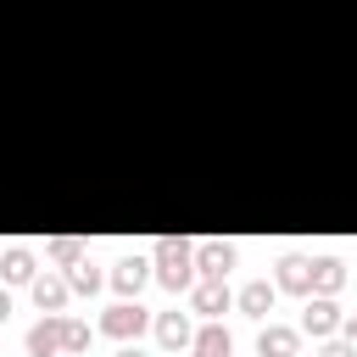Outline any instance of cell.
I'll list each match as a JSON object with an SVG mask.
<instances>
[{"label": "cell", "mask_w": 357, "mask_h": 357, "mask_svg": "<svg viewBox=\"0 0 357 357\" xmlns=\"http://www.w3.org/2000/svg\"><path fill=\"white\" fill-rule=\"evenodd\" d=\"M156 340H162L167 351H178V346H190V340H195V329H190V318H184V312H162V318H156Z\"/></svg>", "instance_id": "obj_15"}, {"label": "cell", "mask_w": 357, "mask_h": 357, "mask_svg": "<svg viewBox=\"0 0 357 357\" xmlns=\"http://www.w3.org/2000/svg\"><path fill=\"white\" fill-rule=\"evenodd\" d=\"M318 357H357V340H324Z\"/></svg>", "instance_id": "obj_19"}, {"label": "cell", "mask_w": 357, "mask_h": 357, "mask_svg": "<svg viewBox=\"0 0 357 357\" xmlns=\"http://www.w3.org/2000/svg\"><path fill=\"white\" fill-rule=\"evenodd\" d=\"M190 351H195V357H234V335H229V329L212 318V324H201V329H195Z\"/></svg>", "instance_id": "obj_10"}, {"label": "cell", "mask_w": 357, "mask_h": 357, "mask_svg": "<svg viewBox=\"0 0 357 357\" xmlns=\"http://www.w3.org/2000/svg\"><path fill=\"white\" fill-rule=\"evenodd\" d=\"M50 257H56V262H67V268H73V262H78V257H84V240H73V234H61V240H50Z\"/></svg>", "instance_id": "obj_18"}, {"label": "cell", "mask_w": 357, "mask_h": 357, "mask_svg": "<svg viewBox=\"0 0 357 357\" xmlns=\"http://www.w3.org/2000/svg\"><path fill=\"white\" fill-rule=\"evenodd\" d=\"M340 335H346V340H357V312H346V318H340Z\"/></svg>", "instance_id": "obj_20"}, {"label": "cell", "mask_w": 357, "mask_h": 357, "mask_svg": "<svg viewBox=\"0 0 357 357\" xmlns=\"http://www.w3.org/2000/svg\"><path fill=\"white\" fill-rule=\"evenodd\" d=\"M145 279H151V262H145V257H123V262L112 268V290H117V296H139Z\"/></svg>", "instance_id": "obj_11"}, {"label": "cell", "mask_w": 357, "mask_h": 357, "mask_svg": "<svg viewBox=\"0 0 357 357\" xmlns=\"http://www.w3.org/2000/svg\"><path fill=\"white\" fill-rule=\"evenodd\" d=\"M340 307H335V296H307V312H301V335H312V340H329L335 329H340Z\"/></svg>", "instance_id": "obj_3"}, {"label": "cell", "mask_w": 357, "mask_h": 357, "mask_svg": "<svg viewBox=\"0 0 357 357\" xmlns=\"http://www.w3.org/2000/svg\"><path fill=\"white\" fill-rule=\"evenodd\" d=\"M67 296H73L67 279H56V273H39V279H33V301H39V312H61Z\"/></svg>", "instance_id": "obj_13"}, {"label": "cell", "mask_w": 357, "mask_h": 357, "mask_svg": "<svg viewBox=\"0 0 357 357\" xmlns=\"http://www.w3.org/2000/svg\"><path fill=\"white\" fill-rule=\"evenodd\" d=\"M190 301H195V312H206V318H218V312H229V284L223 279H195L190 284Z\"/></svg>", "instance_id": "obj_9"}, {"label": "cell", "mask_w": 357, "mask_h": 357, "mask_svg": "<svg viewBox=\"0 0 357 357\" xmlns=\"http://www.w3.org/2000/svg\"><path fill=\"white\" fill-rule=\"evenodd\" d=\"M22 346H28V357H56V351H61V312H45V318L28 329Z\"/></svg>", "instance_id": "obj_5"}, {"label": "cell", "mask_w": 357, "mask_h": 357, "mask_svg": "<svg viewBox=\"0 0 357 357\" xmlns=\"http://www.w3.org/2000/svg\"><path fill=\"white\" fill-rule=\"evenodd\" d=\"M145 324H151V312H145L134 296H123L117 307H106V312H100V329H106L112 340H139V335H145Z\"/></svg>", "instance_id": "obj_2"}, {"label": "cell", "mask_w": 357, "mask_h": 357, "mask_svg": "<svg viewBox=\"0 0 357 357\" xmlns=\"http://www.w3.org/2000/svg\"><path fill=\"white\" fill-rule=\"evenodd\" d=\"M234 245L229 240H195V273L201 279H229V268H234Z\"/></svg>", "instance_id": "obj_4"}, {"label": "cell", "mask_w": 357, "mask_h": 357, "mask_svg": "<svg viewBox=\"0 0 357 357\" xmlns=\"http://www.w3.org/2000/svg\"><path fill=\"white\" fill-rule=\"evenodd\" d=\"M273 296H279V284H268V279H251L234 301H240V312H251V318H268L273 312Z\"/></svg>", "instance_id": "obj_14"}, {"label": "cell", "mask_w": 357, "mask_h": 357, "mask_svg": "<svg viewBox=\"0 0 357 357\" xmlns=\"http://www.w3.org/2000/svg\"><path fill=\"white\" fill-rule=\"evenodd\" d=\"M117 357H145V351H139V346H123V351H117Z\"/></svg>", "instance_id": "obj_22"}, {"label": "cell", "mask_w": 357, "mask_h": 357, "mask_svg": "<svg viewBox=\"0 0 357 357\" xmlns=\"http://www.w3.org/2000/svg\"><path fill=\"white\" fill-rule=\"evenodd\" d=\"M257 351H262V357H301V329H290V324H268V329L257 335Z\"/></svg>", "instance_id": "obj_6"}, {"label": "cell", "mask_w": 357, "mask_h": 357, "mask_svg": "<svg viewBox=\"0 0 357 357\" xmlns=\"http://www.w3.org/2000/svg\"><path fill=\"white\" fill-rule=\"evenodd\" d=\"M156 279L167 290H190L195 284V245L190 240H156Z\"/></svg>", "instance_id": "obj_1"}, {"label": "cell", "mask_w": 357, "mask_h": 357, "mask_svg": "<svg viewBox=\"0 0 357 357\" xmlns=\"http://www.w3.org/2000/svg\"><path fill=\"white\" fill-rule=\"evenodd\" d=\"M11 318V290H0V324Z\"/></svg>", "instance_id": "obj_21"}, {"label": "cell", "mask_w": 357, "mask_h": 357, "mask_svg": "<svg viewBox=\"0 0 357 357\" xmlns=\"http://www.w3.org/2000/svg\"><path fill=\"white\" fill-rule=\"evenodd\" d=\"M61 351H89V324L61 312Z\"/></svg>", "instance_id": "obj_16"}, {"label": "cell", "mask_w": 357, "mask_h": 357, "mask_svg": "<svg viewBox=\"0 0 357 357\" xmlns=\"http://www.w3.org/2000/svg\"><path fill=\"white\" fill-rule=\"evenodd\" d=\"M279 290L290 296H312V257H279Z\"/></svg>", "instance_id": "obj_8"}, {"label": "cell", "mask_w": 357, "mask_h": 357, "mask_svg": "<svg viewBox=\"0 0 357 357\" xmlns=\"http://www.w3.org/2000/svg\"><path fill=\"white\" fill-rule=\"evenodd\" d=\"M67 284H73L78 296H95V290H100V273H95V268L78 257V262H73V273H67Z\"/></svg>", "instance_id": "obj_17"}, {"label": "cell", "mask_w": 357, "mask_h": 357, "mask_svg": "<svg viewBox=\"0 0 357 357\" xmlns=\"http://www.w3.org/2000/svg\"><path fill=\"white\" fill-rule=\"evenodd\" d=\"M346 284V262L340 257H312V296H335Z\"/></svg>", "instance_id": "obj_12"}, {"label": "cell", "mask_w": 357, "mask_h": 357, "mask_svg": "<svg viewBox=\"0 0 357 357\" xmlns=\"http://www.w3.org/2000/svg\"><path fill=\"white\" fill-rule=\"evenodd\" d=\"M0 279H6V284H33V279H39V262H33V251H28V245H11V251H0Z\"/></svg>", "instance_id": "obj_7"}]
</instances>
